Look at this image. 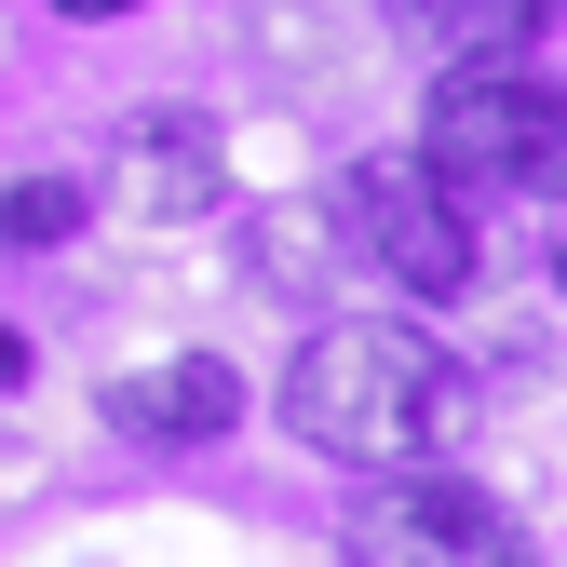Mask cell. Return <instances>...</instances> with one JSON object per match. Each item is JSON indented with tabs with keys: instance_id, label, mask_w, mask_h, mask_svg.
<instances>
[{
	"instance_id": "6da1fadb",
	"label": "cell",
	"mask_w": 567,
	"mask_h": 567,
	"mask_svg": "<svg viewBox=\"0 0 567 567\" xmlns=\"http://www.w3.org/2000/svg\"><path fill=\"white\" fill-rule=\"evenodd\" d=\"M284 433H298L311 460H419L446 433V405H460V379H446V351L419 338V324H311L298 338V365H284Z\"/></svg>"
},
{
	"instance_id": "7a4b0ae2",
	"label": "cell",
	"mask_w": 567,
	"mask_h": 567,
	"mask_svg": "<svg viewBox=\"0 0 567 567\" xmlns=\"http://www.w3.org/2000/svg\"><path fill=\"white\" fill-rule=\"evenodd\" d=\"M419 163L473 203H567V82H540L514 41L446 68L419 109Z\"/></svg>"
},
{
	"instance_id": "3957f363",
	"label": "cell",
	"mask_w": 567,
	"mask_h": 567,
	"mask_svg": "<svg viewBox=\"0 0 567 567\" xmlns=\"http://www.w3.org/2000/svg\"><path fill=\"white\" fill-rule=\"evenodd\" d=\"M338 230L365 244L405 298H460V284H473V189H446L419 150L351 163V176H338Z\"/></svg>"
},
{
	"instance_id": "277c9868",
	"label": "cell",
	"mask_w": 567,
	"mask_h": 567,
	"mask_svg": "<svg viewBox=\"0 0 567 567\" xmlns=\"http://www.w3.org/2000/svg\"><path fill=\"white\" fill-rule=\"evenodd\" d=\"M351 554H379V567H514V514L473 473L379 460V486L351 501Z\"/></svg>"
},
{
	"instance_id": "5b68a950",
	"label": "cell",
	"mask_w": 567,
	"mask_h": 567,
	"mask_svg": "<svg viewBox=\"0 0 567 567\" xmlns=\"http://www.w3.org/2000/svg\"><path fill=\"white\" fill-rule=\"evenodd\" d=\"M230 419H244V379L217 365V351H176V365L109 392V433H150V446H217Z\"/></svg>"
},
{
	"instance_id": "8992f818",
	"label": "cell",
	"mask_w": 567,
	"mask_h": 567,
	"mask_svg": "<svg viewBox=\"0 0 567 567\" xmlns=\"http://www.w3.org/2000/svg\"><path fill=\"white\" fill-rule=\"evenodd\" d=\"M122 189L150 203V217L217 203V122H203V109H135L122 122Z\"/></svg>"
},
{
	"instance_id": "52a82bcc",
	"label": "cell",
	"mask_w": 567,
	"mask_h": 567,
	"mask_svg": "<svg viewBox=\"0 0 567 567\" xmlns=\"http://www.w3.org/2000/svg\"><path fill=\"white\" fill-rule=\"evenodd\" d=\"M82 217H95L82 176H14V189H0V257H41V244L82 230Z\"/></svg>"
},
{
	"instance_id": "ba28073f",
	"label": "cell",
	"mask_w": 567,
	"mask_h": 567,
	"mask_svg": "<svg viewBox=\"0 0 567 567\" xmlns=\"http://www.w3.org/2000/svg\"><path fill=\"white\" fill-rule=\"evenodd\" d=\"M405 28H433V41H473V54H501V41H527L554 0H392Z\"/></svg>"
},
{
	"instance_id": "9c48e42d",
	"label": "cell",
	"mask_w": 567,
	"mask_h": 567,
	"mask_svg": "<svg viewBox=\"0 0 567 567\" xmlns=\"http://www.w3.org/2000/svg\"><path fill=\"white\" fill-rule=\"evenodd\" d=\"M14 379H28V338H14V324H0V392H14Z\"/></svg>"
},
{
	"instance_id": "30bf717a",
	"label": "cell",
	"mask_w": 567,
	"mask_h": 567,
	"mask_svg": "<svg viewBox=\"0 0 567 567\" xmlns=\"http://www.w3.org/2000/svg\"><path fill=\"white\" fill-rule=\"evenodd\" d=\"M54 14H135V0H54Z\"/></svg>"
},
{
	"instance_id": "8fae6325",
	"label": "cell",
	"mask_w": 567,
	"mask_h": 567,
	"mask_svg": "<svg viewBox=\"0 0 567 567\" xmlns=\"http://www.w3.org/2000/svg\"><path fill=\"white\" fill-rule=\"evenodd\" d=\"M554 284H567V244H554Z\"/></svg>"
}]
</instances>
